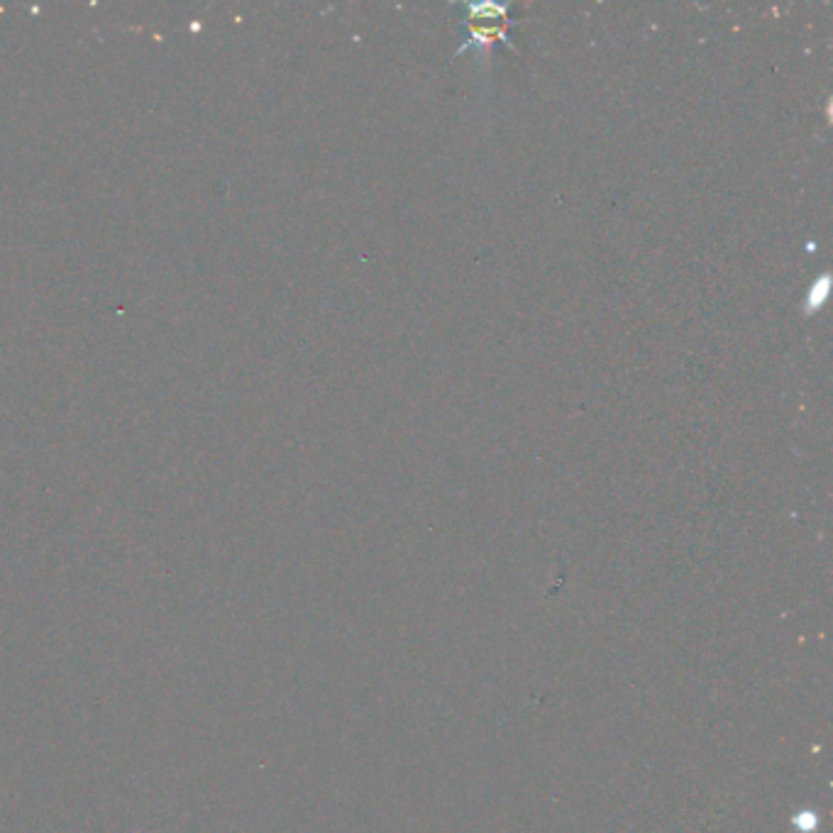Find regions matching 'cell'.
I'll use <instances>...</instances> for the list:
<instances>
[{
    "instance_id": "1",
    "label": "cell",
    "mask_w": 833,
    "mask_h": 833,
    "mask_svg": "<svg viewBox=\"0 0 833 833\" xmlns=\"http://www.w3.org/2000/svg\"><path fill=\"white\" fill-rule=\"evenodd\" d=\"M826 291H829V277H821L819 284H814L809 291V308H819L826 299Z\"/></svg>"
}]
</instances>
